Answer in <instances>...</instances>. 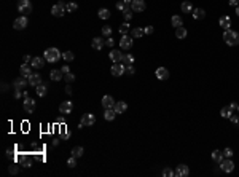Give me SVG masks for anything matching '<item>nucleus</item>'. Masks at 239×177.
<instances>
[{
  "instance_id": "nucleus-1",
  "label": "nucleus",
  "mask_w": 239,
  "mask_h": 177,
  "mask_svg": "<svg viewBox=\"0 0 239 177\" xmlns=\"http://www.w3.org/2000/svg\"><path fill=\"white\" fill-rule=\"evenodd\" d=\"M223 40H225V43H227V45L236 46V45H239V34L234 32V31H231V29H228V31H225V34H223Z\"/></svg>"
},
{
  "instance_id": "nucleus-2",
  "label": "nucleus",
  "mask_w": 239,
  "mask_h": 177,
  "mask_svg": "<svg viewBox=\"0 0 239 177\" xmlns=\"http://www.w3.org/2000/svg\"><path fill=\"white\" fill-rule=\"evenodd\" d=\"M43 58H45V61H48V62H58V61L62 58V54H61V51H59L58 48H48V49H45Z\"/></svg>"
},
{
  "instance_id": "nucleus-3",
  "label": "nucleus",
  "mask_w": 239,
  "mask_h": 177,
  "mask_svg": "<svg viewBox=\"0 0 239 177\" xmlns=\"http://www.w3.org/2000/svg\"><path fill=\"white\" fill-rule=\"evenodd\" d=\"M32 10H34V6L30 3V0H18V11L23 13L24 16L32 13Z\"/></svg>"
},
{
  "instance_id": "nucleus-4",
  "label": "nucleus",
  "mask_w": 239,
  "mask_h": 177,
  "mask_svg": "<svg viewBox=\"0 0 239 177\" xmlns=\"http://www.w3.org/2000/svg\"><path fill=\"white\" fill-rule=\"evenodd\" d=\"M66 2H58L56 5H53L51 6V15L53 16H56V18H61V16H64V11H66Z\"/></svg>"
},
{
  "instance_id": "nucleus-5",
  "label": "nucleus",
  "mask_w": 239,
  "mask_h": 177,
  "mask_svg": "<svg viewBox=\"0 0 239 177\" xmlns=\"http://www.w3.org/2000/svg\"><path fill=\"white\" fill-rule=\"evenodd\" d=\"M27 24H29V19H27V16H19L18 19H15V23H13V27H15L16 31H23L27 27Z\"/></svg>"
},
{
  "instance_id": "nucleus-6",
  "label": "nucleus",
  "mask_w": 239,
  "mask_h": 177,
  "mask_svg": "<svg viewBox=\"0 0 239 177\" xmlns=\"http://www.w3.org/2000/svg\"><path fill=\"white\" fill-rule=\"evenodd\" d=\"M73 110V102L72 101H64V102H61L59 105V112L62 113V115H70Z\"/></svg>"
},
{
  "instance_id": "nucleus-7",
  "label": "nucleus",
  "mask_w": 239,
  "mask_h": 177,
  "mask_svg": "<svg viewBox=\"0 0 239 177\" xmlns=\"http://www.w3.org/2000/svg\"><path fill=\"white\" fill-rule=\"evenodd\" d=\"M23 107H24V110L27 113H34L35 112V107H37V104H35L34 99H30L29 96H27L24 101H23Z\"/></svg>"
},
{
  "instance_id": "nucleus-8",
  "label": "nucleus",
  "mask_w": 239,
  "mask_h": 177,
  "mask_svg": "<svg viewBox=\"0 0 239 177\" xmlns=\"http://www.w3.org/2000/svg\"><path fill=\"white\" fill-rule=\"evenodd\" d=\"M110 72H112V75H113V77H121V75H124V64H121V62H113V66H112Z\"/></svg>"
},
{
  "instance_id": "nucleus-9",
  "label": "nucleus",
  "mask_w": 239,
  "mask_h": 177,
  "mask_svg": "<svg viewBox=\"0 0 239 177\" xmlns=\"http://www.w3.org/2000/svg\"><path fill=\"white\" fill-rule=\"evenodd\" d=\"M145 8H147V5H145L144 0H132V3H131V10L132 11L142 13V11H145Z\"/></svg>"
},
{
  "instance_id": "nucleus-10",
  "label": "nucleus",
  "mask_w": 239,
  "mask_h": 177,
  "mask_svg": "<svg viewBox=\"0 0 239 177\" xmlns=\"http://www.w3.org/2000/svg\"><path fill=\"white\" fill-rule=\"evenodd\" d=\"M120 46H121V49H131L132 48V37L131 35H123L121 40H120Z\"/></svg>"
},
{
  "instance_id": "nucleus-11",
  "label": "nucleus",
  "mask_w": 239,
  "mask_h": 177,
  "mask_svg": "<svg viewBox=\"0 0 239 177\" xmlns=\"http://www.w3.org/2000/svg\"><path fill=\"white\" fill-rule=\"evenodd\" d=\"M220 168H222L223 172L230 174V172H233V169H234V163L231 161L230 158H227V160H223V161L220 163Z\"/></svg>"
},
{
  "instance_id": "nucleus-12",
  "label": "nucleus",
  "mask_w": 239,
  "mask_h": 177,
  "mask_svg": "<svg viewBox=\"0 0 239 177\" xmlns=\"http://www.w3.org/2000/svg\"><path fill=\"white\" fill-rule=\"evenodd\" d=\"M27 83H29V80H26L24 77H19V78H16L15 81H13V88L18 89V91H23L27 86Z\"/></svg>"
},
{
  "instance_id": "nucleus-13",
  "label": "nucleus",
  "mask_w": 239,
  "mask_h": 177,
  "mask_svg": "<svg viewBox=\"0 0 239 177\" xmlns=\"http://www.w3.org/2000/svg\"><path fill=\"white\" fill-rule=\"evenodd\" d=\"M101 104H102V107H104V109H113L116 102H115V99H113V97L107 94V96H104V97H102V102H101Z\"/></svg>"
},
{
  "instance_id": "nucleus-14",
  "label": "nucleus",
  "mask_w": 239,
  "mask_h": 177,
  "mask_svg": "<svg viewBox=\"0 0 239 177\" xmlns=\"http://www.w3.org/2000/svg\"><path fill=\"white\" fill-rule=\"evenodd\" d=\"M109 58L112 62H121L123 61V53L120 51V49H112L109 53Z\"/></svg>"
},
{
  "instance_id": "nucleus-15",
  "label": "nucleus",
  "mask_w": 239,
  "mask_h": 177,
  "mask_svg": "<svg viewBox=\"0 0 239 177\" xmlns=\"http://www.w3.org/2000/svg\"><path fill=\"white\" fill-rule=\"evenodd\" d=\"M80 123H83L85 126H93L96 123V117L93 115V113H85V115L81 117V121Z\"/></svg>"
},
{
  "instance_id": "nucleus-16",
  "label": "nucleus",
  "mask_w": 239,
  "mask_h": 177,
  "mask_svg": "<svg viewBox=\"0 0 239 177\" xmlns=\"http://www.w3.org/2000/svg\"><path fill=\"white\" fill-rule=\"evenodd\" d=\"M19 74H21V77H24V78H29V77L32 75V66L30 64H23L19 67Z\"/></svg>"
},
{
  "instance_id": "nucleus-17",
  "label": "nucleus",
  "mask_w": 239,
  "mask_h": 177,
  "mask_svg": "<svg viewBox=\"0 0 239 177\" xmlns=\"http://www.w3.org/2000/svg\"><path fill=\"white\" fill-rule=\"evenodd\" d=\"M188 174H190V169L187 164H179L177 169H175V175L177 177H187Z\"/></svg>"
},
{
  "instance_id": "nucleus-18",
  "label": "nucleus",
  "mask_w": 239,
  "mask_h": 177,
  "mask_svg": "<svg viewBox=\"0 0 239 177\" xmlns=\"http://www.w3.org/2000/svg\"><path fill=\"white\" fill-rule=\"evenodd\" d=\"M156 78L158 80H167L169 78V70L166 67H158L156 69Z\"/></svg>"
},
{
  "instance_id": "nucleus-19",
  "label": "nucleus",
  "mask_w": 239,
  "mask_h": 177,
  "mask_svg": "<svg viewBox=\"0 0 239 177\" xmlns=\"http://www.w3.org/2000/svg\"><path fill=\"white\" fill-rule=\"evenodd\" d=\"M104 45H105V40L99 38V37L93 38V42H91V46H93V49H96V51H101V49L104 48Z\"/></svg>"
},
{
  "instance_id": "nucleus-20",
  "label": "nucleus",
  "mask_w": 239,
  "mask_h": 177,
  "mask_svg": "<svg viewBox=\"0 0 239 177\" xmlns=\"http://www.w3.org/2000/svg\"><path fill=\"white\" fill-rule=\"evenodd\" d=\"M219 24H220V27H223L225 31L231 29V18H230V16H222V18L219 19Z\"/></svg>"
},
{
  "instance_id": "nucleus-21",
  "label": "nucleus",
  "mask_w": 239,
  "mask_h": 177,
  "mask_svg": "<svg viewBox=\"0 0 239 177\" xmlns=\"http://www.w3.org/2000/svg\"><path fill=\"white\" fill-rule=\"evenodd\" d=\"M27 80H29V85H30V86L35 88V86H38V85L41 83V75H38V74H32Z\"/></svg>"
},
{
  "instance_id": "nucleus-22",
  "label": "nucleus",
  "mask_w": 239,
  "mask_h": 177,
  "mask_svg": "<svg viewBox=\"0 0 239 177\" xmlns=\"http://www.w3.org/2000/svg\"><path fill=\"white\" fill-rule=\"evenodd\" d=\"M30 66L32 67H35V69H41L45 66V58H32V61H30Z\"/></svg>"
},
{
  "instance_id": "nucleus-23",
  "label": "nucleus",
  "mask_w": 239,
  "mask_h": 177,
  "mask_svg": "<svg viewBox=\"0 0 239 177\" xmlns=\"http://www.w3.org/2000/svg\"><path fill=\"white\" fill-rule=\"evenodd\" d=\"M116 115L118 113L115 112V109H105V112H104V118L107 120V121H113Z\"/></svg>"
},
{
  "instance_id": "nucleus-24",
  "label": "nucleus",
  "mask_w": 239,
  "mask_h": 177,
  "mask_svg": "<svg viewBox=\"0 0 239 177\" xmlns=\"http://www.w3.org/2000/svg\"><path fill=\"white\" fill-rule=\"evenodd\" d=\"M187 35H188V31L185 29L184 26H180V27H177V29H175V37H177V38L184 40V38H187Z\"/></svg>"
},
{
  "instance_id": "nucleus-25",
  "label": "nucleus",
  "mask_w": 239,
  "mask_h": 177,
  "mask_svg": "<svg viewBox=\"0 0 239 177\" xmlns=\"http://www.w3.org/2000/svg\"><path fill=\"white\" fill-rule=\"evenodd\" d=\"M113 109H115L116 113H124L126 110H128V104H126L124 101H120V102L115 104V107H113Z\"/></svg>"
},
{
  "instance_id": "nucleus-26",
  "label": "nucleus",
  "mask_w": 239,
  "mask_h": 177,
  "mask_svg": "<svg viewBox=\"0 0 239 177\" xmlns=\"http://www.w3.org/2000/svg\"><path fill=\"white\" fill-rule=\"evenodd\" d=\"M50 77H51V80L54 81H59L61 78H64V74H62V70H58V69H54L50 72Z\"/></svg>"
},
{
  "instance_id": "nucleus-27",
  "label": "nucleus",
  "mask_w": 239,
  "mask_h": 177,
  "mask_svg": "<svg viewBox=\"0 0 239 177\" xmlns=\"http://www.w3.org/2000/svg\"><path fill=\"white\" fill-rule=\"evenodd\" d=\"M145 32L144 29H140V27H134V29H131V37L132 38H140V37H144Z\"/></svg>"
},
{
  "instance_id": "nucleus-28",
  "label": "nucleus",
  "mask_w": 239,
  "mask_h": 177,
  "mask_svg": "<svg viewBox=\"0 0 239 177\" xmlns=\"http://www.w3.org/2000/svg\"><path fill=\"white\" fill-rule=\"evenodd\" d=\"M193 18L194 19H204L206 18V11L202 10V8H196V10H193Z\"/></svg>"
},
{
  "instance_id": "nucleus-29",
  "label": "nucleus",
  "mask_w": 239,
  "mask_h": 177,
  "mask_svg": "<svg viewBox=\"0 0 239 177\" xmlns=\"http://www.w3.org/2000/svg\"><path fill=\"white\" fill-rule=\"evenodd\" d=\"M223 158H225V157H223V152H220V150H214V152H212V160H214L215 163H219V164H220V163L223 161Z\"/></svg>"
},
{
  "instance_id": "nucleus-30",
  "label": "nucleus",
  "mask_w": 239,
  "mask_h": 177,
  "mask_svg": "<svg viewBox=\"0 0 239 177\" xmlns=\"http://www.w3.org/2000/svg\"><path fill=\"white\" fill-rule=\"evenodd\" d=\"M35 91H37V94H38L40 97H43V96H46V93H48V88L45 86L43 83H40L38 86H35Z\"/></svg>"
},
{
  "instance_id": "nucleus-31",
  "label": "nucleus",
  "mask_w": 239,
  "mask_h": 177,
  "mask_svg": "<svg viewBox=\"0 0 239 177\" xmlns=\"http://www.w3.org/2000/svg\"><path fill=\"white\" fill-rule=\"evenodd\" d=\"M123 64L124 66H131V64H134V56H132L131 53H128V54H124L123 56Z\"/></svg>"
},
{
  "instance_id": "nucleus-32",
  "label": "nucleus",
  "mask_w": 239,
  "mask_h": 177,
  "mask_svg": "<svg viewBox=\"0 0 239 177\" xmlns=\"http://www.w3.org/2000/svg\"><path fill=\"white\" fill-rule=\"evenodd\" d=\"M110 10H107V8H101L99 11H97V16H99L101 19H109L110 18Z\"/></svg>"
},
{
  "instance_id": "nucleus-33",
  "label": "nucleus",
  "mask_w": 239,
  "mask_h": 177,
  "mask_svg": "<svg viewBox=\"0 0 239 177\" xmlns=\"http://www.w3.org/2000/svg\"><path fill=\"white\" fill-rule=\"evenodd\" d=\"M171 23H172V26L175 27V29H177V27H180L182 24H184V21H182V18L180 16H172V19H171Z\"/></svg>"
},
{
  "instance_id": "nucleus-34",
  "label": "nucleus",
  "mask_w": 239,
  "mask_h": 177,
  "mask_svg": "<svg viewBox=\"0 0 239 177\" xmlns=\"http://www.w3.org/2000/svg\"><path fill=\"white\" fill-rule=\"evenodd\" d=\"M62 59H64V61H67V62L73 61V59H75V54H73V51H64V53H62Z\"/></svg>"
},
{
  "instance_id": "nucleus-35",
  "label": "nucleus",
  "mask_w": 239,
  "mask_h": 177,
  "mask_svg": "<svg viewBox=\"0 0 239 177\" xmlns=\"http://www.w3.org/2000/svg\"><path fill=\"white\" fill-rule=\"evenodd\" d=\"M83 147H73L72 148V157H75V158H80L81 155H83Z\"/></svg>"
},
{
  "instance_id": "nucleus-36",
  "label": "nucleus",
  "mask_w": 239,
  "mask_h": 177,
  "mask_svg": "<svg viewBox=\"0 0 239 177\" xmlns=\"http://www.w3.org/2000/svg\"><path fill=\"white\" fill-rule=\"evenodd\" d=\"M220 115H222L223 118H230L231 115H233V110L230 109V105H228V107H223L222 112H220Z\"/></svg>"
},
{
  "instance_id": "nucleus-37",
  "label": "nucleus",
  "mask_w": 239,
  "mask_h": 177,
  "mask_svg": "<svg viewBox=\"0 0 239 177\" xmlns=\"http://www.w3.org/2000/svg\"><path fill=\"white\" fill-rule=\"evenodd\" d=\"M180 8H182V11H184V13H190V11L193 10V6H191V3L187 0V2H184V3L180 5Z\"/></svg>"
},
{
  "instance_id": "nucleus-38",
  "label": "nucleus",
  "mask_w": 239,
  "mask_h": 177,
  "mask_svg": "<svg viewBox=\"0 0 239 177\" xmlns=\"http://www.w3.org/2000/svg\"><path fill=\"white\" fill-rule=\"evenodd\" d=\"M66 10H67L69 13H73V11L78 10V5H77L75 2H69V3L66 5Z\"/></svg>"
},
{
  "instance_id": "nucleus-39",
  "label": "nucleus",
  "mask_w": 239,
  "mask_h": 177,
  "mask_svg": "<svg viewBox=\"0 0 239 177\" xmlns=\"http://www.w3.org/2000/svg\"><path fill=\"white\" fill-rule=\"evenodd\" d=\"M102 35L104 37H112V26H104L102 27Z\"/></svg>"
},
{
  "instance_id": "nucleus-40",
  "label": "nucleus",
  "mask_w": 239,
  "mask_h": 177,
  "mask_svg": "<svg viewBox=\"0 0 239 177\" xmlns=\"http://www.w3.org/2000/svg\"><path fill=\"white\" fill-rule=\"evenodd\" d=\"M163 175L164 177H174L175 175V171H172L171 168H164L163 169Z\"/></svg>"
},
{
  "instance_id": "nucleus-41",
  "label": "nucleus",
  "mask_w": 239,
  "mask_h": 177,
  "mask_svg": "<svg viewBox=\"0 0 239 177\" xmlns=\"http://www.w3.org/2000/svg\"><path fill=\"white\" fill-rule=\"evenodd\" d=\"M116 8H118L120 11H124V10H128V8H129V5H126V3H124V0H120V2L116 3Z\"/></svg>"
},
{
  "instance_id": "nucleus-42",
  "label": "nucleus",
  "mask_w": 239,
  "mask_h": 177,
  "mask_svg": "<svg viewBox=\"0 0 239 177\" xmlns=\"http://www.w3.org/2000/svg\"><path fill=\"white\" fill-rule=\"evenodd\" d=\"M124 74L126 75H134L136 74V69L132 67V64L131 66H124Z\"/></svg>"
},
{
  "instance_id": "nucleus-43",
  "label": "nucleus",
  "mask_w": 239,
  "mask_h": 177,
  "mask_svg": "<svg viewBox=\"0 0 239 177\" xmlns=\"http://www.w3.org/2000/svg\"><path fill=\"white\" fill-rule=\"evenodd\" d=\"M64 80H66L67 83H72V81L75 80V75H73L72 72H69V74H66V75H64Z\"/></svg>"
},
{
  "instance_id": "nucleus-44",
  "label": "nucleus",
  "mask_w": 239,
  "mask_h": 177,
  "mask_svg": "<svg viewBox=\"0 0 239 177\" xmlns=\"http://www.w3.org/2000/svg\"><path fill=\"white\" fill-rule=\"evenodd\" d=\"M123 16H124V19H126V21H129V19L132 18V10H131V8L124 10V11H123Z\"/></svg>"
},
{
  "instance_id": "nucleus-45",
  "label": "nucleus",
  "mask_w": 239,
  "mask_h": 177,
  "mask_svg": "<svg viewBox=\"0 0 239 177\" xmlns=\"http://www.w3.org/2000/svg\"><path fill=\"white\" fill-rule=\"evenodd\" d=\"M120 32H121L123 35H126V34L129 32V24H128V23H124L121 27H120Z\"/></svg>"
},
{
  "instance_id": "nucleus-46",
  "label": "nucleus",
  "mask_w": 239,
  "mask_h": 177,
  "mask_svg": "<svg viewBox=\"0 0 239 177\" xmlns=\"http://www.w3.org/2000/svg\"><path fill=\"white\" fill-rule=\"evenodd\" d=\"M223 157H225V158H231V157H233V150H231L230 147L225 148V150H223Z\"/></svg>"
},
{
  "instance_id": "nucleus-47",
  "label": "nucleus",
  "mask_w": 239,
  "mask_h": 177,
  "mask_svg": "<svg viewBox=\"0 0 239 177\" xmlns=\"http://www.w3.org/2000/svg\"><path fill=\"white\" fill-rule=\"evenodd\" d=\"M67 164H69L70 168H75V166H77V158H75V157H70L69 161H67Z\"/></svg>"
},
{
  "instance_id": "nucleus-48",
  "label": "nucleus",
  "mask_w": 239,
  "mask_h": 177,
  "mask_svg": "<svg viewBox=\"0 0 239 177\" xmlns=\"http://www.w3.org/2000/svg\"><path fill=\"white\" fill-rule=\"evenodd\" d=\"M19 172V166L18 164H11L10 166V174H18Z\"/></svg>"
},
{
  "instance_id": "nucleus-49",
  "label": "nucleus",
  "mask_w": 239,
  "mask_h": 177,
  "mask_svg": "<svg viewBox=\"0 0 239 177\" xmlns=\"http://www.w3.org/2000/svg\"><path fill=\"white\" fill-rule=\"evenodd\" d=\"M144 32H145V35H152V34L155 32V29H153V26H147L145 29H144Z\"/></svg>"
},
{
  "instance_id": "nucleus-50",
  "label": "nucleus",
  "mask_w": 239,
  "mask_h": 177,
  "mask_svg": "<svg viewBox=\"0 0 239 177\" xmlns=\"http://www.w3.org/2000/svg\"><path fill=\"white\" fill-rule=\"evenodd\" d=\"M113 43H115V42H113V38H112V37H107V40H105V45L112 48V46H113Z\"/></svg>"
},
{
  "instance_id": "nucleus-51",
  "label": "nucleus",
  "mask_w": 239,
  "mask_h": 177,
  "mask_svg": "<svg viewBox=\"0 0 239 177\" xmlns=\"http://www.w3.org/2000/svg\"><path fill=\"white\" fill-rule=\"evenodd\" d=\"M230 121L237 125V123H239V117H237V115H231V117H230Z\"/></svg>"
},
{
  "instance_id": "nucleus-52",
  "label": "nucleus",
  "mask_w": 239,
  "mask_h": 177,
  "mask_svg": "<svg viewBox=\"0 0 239 177\" xmlns=\"http://www.w3.org/2000/svg\"><path fill=\"white\" fill-rule=\"evenodd\" d=\"M61 70H62V74H64V75L70 72V69H69V66H62V69H61Z\"/></svg>"
},
{
  "instance_id": "nucleus-53",
  "label": "nucleus",
  "mask_w": 239,
  "mask_h": 177,
  "mask_svg": "<svg viewBox=\"0 0 239 177\" xmlns=\"http://www.w3.org/2000/svg\"><path fill=\"white\" fill-rule=\"evenodd\" d=\"M237 105H239L237 102H231V104H230V109H231V110H237Z\"/></svg>"
},
{
  "instance_id": "nucleus-54",
  "label": "nucleus",
  "mask_w": 239,
  "mask_h": 177,
  "mask_svg": "<svg viewBox=\"0 0 239 177\" xmlns=\"http://www.w3.org/2000/svg\"><path fill=\"white\" fill-rule=\"evenodd\" d=\"M66 93H67L69 96H70V94H72V86H70V83H69V85H67V86H66Z\"/></svg>"
},
{
  "instance_id": "nucleus-55",
  "label": "nucleus",
  "mask_w": 239,
  "mask_h": 177,
  "mask_svg": "<svg viewBox=\"0 0 239 177\" xmlns=\"http://www.w3.org/2000/svg\"><path fill=\"white\" fill-rule=\"evenodd\" d=\"M228 3H230L231 6H237V5H239V0H230Z\"/></svg>"
},
{
  "instance_id": "nucleus-56",
  "label": "nucleus",
  "mask_w": 239,
  "mask_h": 177,
  "mask_svg": "<svg viewBox=\"0 0 239 177\" xmlns=\"http://www.w3.org/2000/svg\"><path fill=\"white\" fill-rule=\"evenodd\" d=\"M30 61H32V58H30L29 54H26V56H24V62H26V64H29Z\"/></svg>"
},
{
  "instance_id": "nucleus-57",
  "label": "nucleus",
  "mask_w": 239,
  "mask_h": 177,
  "mask_svg": "<svg viewBox=\"0 0 239 177\" xmlns=\"http://www.w3.org/2000/svg\"><path fill=\"white\" fill-rule=\"evenodd\" d=\"M70 137V132H62L61 134V139H69Z\"/></svg>"
},
{
  "instance_id": "nucleus-58",
  "label": "nucleus",
  "mask_w": 239,
  "mask_h": 177,
  "mask_svg": "<svg viewBox=\"0 0 239 177\" xmlns=\"http://www.w3.org/2000/svg\"><path fill=\"white\" fill-rule=\"evenodd\" d=\"M15 97H21V91H18V89L15 91Z\"/></svg>"
},
{
  "instance_id": "nucleus-59",
  "label": "nucleus",
  "mask_w": 239,
  "mask_h": 177,
  "mask_svg": "<svg viewBox=\"0 0 239 177\" xmlns=\"http://www.w3.org/2000/svg\"><path fill=\"white\" fill-rule=\"evenodd\" d=\"M6 89H8V86H6V85L3 83V85H2V91H6Z\"/></svg>"
},
{
  "instance_id": "nucleus-60",
  "label": "nucleus",
  "mask_w": 239,
  "mask_h": 177,
  "mask_svg": "<svg viewBox=\"0 0 239 177\" xmlns=\"http://www.w3.org/2000/svg\"><path fill=\"white\" fill-rule=\"evenodd\" d=\"M124 3H126V5H129V6H131V3H132V0H124Z\"/></svg>"
},
{
  "instance_id": "nucleus-61",
  "label": "nucleus",
  "mask_w": 239,
  "mask_h": 177,
  "mask_svg": "<svg viewBox=\"0 0 239 177\" xmlns=\"http://www.w3.org/2000/svg\"><path fill=\"white\" fill-rule=\"evenodd\" d=\"M236 15H237V16H239V5H237V6H236Z\"/></svg>"
},
{
  "instance_id": "nucleus-62",
  "label": "nucleus",
  "mask_w": 239,
  "mask_h": 177,
  "mask_svg": "<svg viewBox=\"0 0 239 177\" xmlns=\"http://www.w3.org/2000/svg\"><path fill=\"white\" fill-rule=\"evenodd\" d=\"M237 112H239V105H237Z\"/></svg>"
},
{
  "instance_id": "nucleus-63",
  "label": "nucleus",
  "mask_w": 239,
  "mask_h": 177,
  "mask_svg": "<svg viewBox=\"0 0 239 177\" xmlns=\"http://www.w3.org/2000/svg\"><path fill=\"white\" fill-rule=\"evenodd\" d=\"M237 125H239V123H237Z\"/></svg>"
}]
</instances>
